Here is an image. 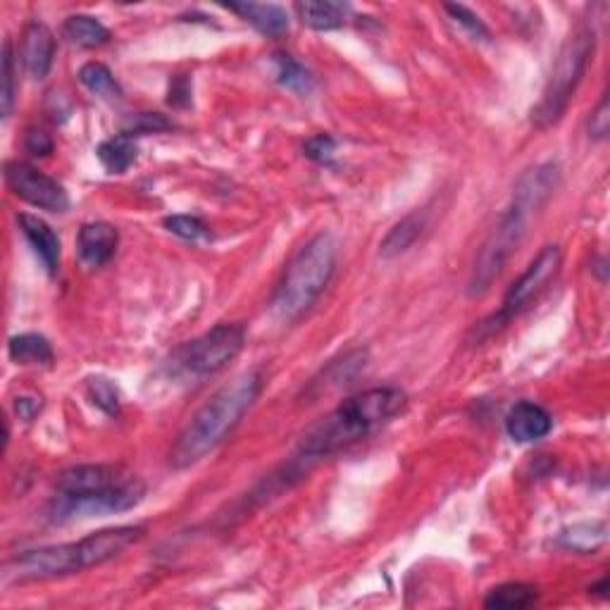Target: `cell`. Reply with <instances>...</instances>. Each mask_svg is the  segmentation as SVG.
Returning a JSON list of instances; mask_svg holds the SVG:
<instances>
[{
  "label": "cell",
  "mask_w": 610,
  "mask_h": 610,
  "mask_svg": "<svg viewBox=\"0 0 610 610\" xmlns=\"http://www.w3.org/2000/svg\"><path fill=\"white\" fill-rule=\"evenodd\" d=\"M558 182L560 167L556 163H541L518 179L508 208L503 210L494 229L479 248L468 282V296L477 298L487 294L491 284L499 279L510 255L518 251L522 239H525L532 217L549 203L553 191L558 189Z\"/></svg>",
  "instance_id": "6da1fadb"
},
{
  "label": "cell",
  "mask_w": 610,
  "mask_h": 610,
  "mask_svg": "<svg viewBox=\"0 0 610 610\" xmlns=\"http://www.w3.org/2000/svg\"><path fill=\"white\" fill-rule=\"evenodd\" d=\"M403 406H406V394L396 387H372L346 398L305 434L296 460L310 465L358 444L387 425L391 417L401 413Z\"/></svg>",
  "instance_id": "7a4b0ae2"
},
{
  "label": "cell",
  "mask_w": 610,
  "mask_h": 610,
  "mask_svg": "<svg viewBox=\"0 0 610 610\" xmlns=\"http://www.w3.org/2000/svg\"><path fill=\"white\" fill-rule=\"evenodd\" d=\"M263 384L265 375L258 367L241 372L232 382L224 384V387L191 417L189 425L182 429V434L174 441L170 451L172 468H191V465H196L198 460H203L208 453H213L215 448L239 427L244 415L251 410L253 403L258 401Z\"/></svg>",
  "instance_id": "3957f363"
},
{
  "label": "cell",
  "mask_w": 610,
  "mask_h": 610,
  "mask_svg": "<svg viewBox=\"0 0 610 610\" xmlns=\"http://www.w3.org/2000/svg\"><path fill=\"white\" fill-rule=\"evenodd\" d=\"M336 239L329 232L315 234L308 244L298 248L279 279L272 313L282 322H294L313 308L336 270Z\"/></svg>",
  "instance_id": "277c9868"
},
{
  "label": "cell",
  "mask_w": 610,
  "mask_h": 610,
  "mask_svg": "<svg viewBox=\"0 0 610 610\" xmlns=\"http://www.w3.org/2000/svg\"><path fill=\"white\" fill-rule=\"evenodd\" d=\"M594 43V31L587 27L577 29L575 34L568 36V41L560 48L556 65L551 70L549 84H546L544 93H541V101L532 110L534 127L549 129L565 115L572 93L580 86L584 70H587V62L591 53H594Z\"/></svg>",
  "instance_id": "5b68a950"
},
{
  "label": "cell",
  "mask_w": 610,
  "mask_h": 610,
  "mask_svg": "<svg viewBox=\"0 0 610 610\" xmlns=\"http://www.w3.org/2000/svg\"><path fill=\"white\" fill-rule=\"evenodd\" d=\"M560 263H563V253H560L558 246L541 248V253L532 260V263H529V267L522 272V277L518 279V282H513V286L506 291L499 313L491 317V320L482 322L479 329L487 334H494L496 329L508 325L515 315L522 313V310H525L527 305L532 303L534 298H537L541 291H544L546 286L553 282V279H556Z\"/></svg>",
  "instance_id": "8992f818"
},
{
  "label": "cell",
  "mask_w": 610,
  "mask_h": 610,
  "mask_svg": "<svg viewBox=\"0 0 610 610\" xmlns=\"http://www.w3.org/2000/svg\"><path fill=\"white\" fill-rule=\"evenodd\" d=\"M246 344V329L239 322H220L182 348L179 360L191 375L208 377L227 367Z\"/></svg>",
  "instance_id": "52a82bcc"
},
{
  "label": "cell",
  "mask_w": 610,
  "mask_h": 610,
  "mask_svg": "<svg viewBox=\"0 0 610 610\" xmlns=\"http://www.w3.org/2000/svg\"><path fill=\"white\" fill-rule=\"evenodd\" d=\"M146 487L139 477H132L129 482L120 484V487L103 491V494H89V496H58L51 508V515L55 520H72V518H91V515H110V513H124L139 506Z\"/></svg>",
  "instance_id": "ba28073f"
},
{
  "label": "cell",
  "mask_w": 610,
  "mask_h": 610,
  "mask_svg": "<svg viewBox=\"0 0 610 610\" xmlns=\"http://www.w3.org/2000/svg\"><path fill=\"white\" fill-rule=\"evenodd\" d=\"M10 577L15 580H51V577H65L72 572L84 570L82 553H79L77 541L70 544H55V546H41V549L22 551L5 565Z\"/></svg>",
  "instance_id": "9c48e42d"
},
{
  "label": "cell",
  "mask_w": 610,
  "mask_h": 610,
  "mask_svg": "<svg viewBox=\"0 0 610 610\" xmlns=\"http://www.w3.org/2000/svg\"><path fill=\"white\" fill-rule=\"evenodd\" d=\"M5 184L20 201L34 208L48 213H65L70 208V194L65 186L29 163H20V160L5 163Z\"/></svg>",
  "instance_id": "30bf717a"
},
{
  "label": "cell",
  "mask_w": 610,
  "mask_h": 610,
  "mask_svg": "<svg viewBox=\"0 0 610 610\" xmlns=\"http://www.w3.org/2000/svg\"><path fill=\"white\" fill-rule=\"evenodd\" d=\"M134 475L120 465H74V468L62 470L55 479V491L58 496H89L103 494L120 484L129 482Z\"/></svg>",
  "instance_id": "8fae6325"
},
{
  "label": "cell",
  "mask_w": 610,
  "mask_h": 610,
  "mask_svg": "<svg viewBox=\"0 0 610 610\" xmlns=\"http://www.w3.org/2000/svg\"><path fill=\"white\" fill-rule=\"evenodd\" d=\"M20 58L31 79H46L55 58V36L43 22H29L22 34Z\"/></svg>",
  "instance_id": "7c38bea8"
},
{
  "label": "cell",
  "mask_w": 610,
  "mask_h": 610,
  "mask_svg": "<svg viewBox=\"0 0 610 610\" xmlns=\"http://www.w3.org/2000/svg\"><path fill=\"white\" fill-rule=\"evenodd\" d=\"M553 429V417L549 410L537 406V403H515L506 415V432L508 437L518 444H534V441L549 437Z\"/></svg>",
  "instance_id": "4fadbf2b"
},
{
  "label": "cell",
  "mask_w": 610,
  "mask_h": 610,
  "mask_svg": "<svg viewBox=\"0 0 610 610\" xmlns=\"http://www.w3.org/2000/svg\"><path fill=\"white\" fill-rule=\"evenodd\" d=\"M120 234L108 222H89L77 234V255L84 267H103L117 251Z\"/></svg>",
  "instance_id": "5bb4252c"
},
{
  "label": "cell",
  "mask_w": 610,
  "mask_h": 610,
  "mask_svg": "<svg viewBox=\"0 0 610 610\" xmlns=\"http://www.w3.org/2000/svg\"><path fill=\"white\" fill-rule=\"evenodd\" d=\"M17 227L27 239V244L34 248V253L39 255V260L46 267L48 275H55L60 270V236L55 234V229L48 222H43L41 217L22 213L17 215Z\"/></svg>",
  "instance_id": "9a60e30c"
},
{
  "label": "cell",
  "mask_w": 610,
  "mask_h": 610,
  "mask_svg": "<svg viewBox=\"0 0 610 610\" xmlns=\"http://www.w3.org/2000/svg\"><path fill=\"white\" fill-rule=\"evenodd\" d=\"M227 10L236 12L241 20H246L251 27H255L263 36L270 39H279L289 31V12L282 5L275 3H227Z\"/></svg>",
  "instance_id": "2e32d148"
},
{
  "label": "cell",
  "mask_w": 610,
  "mask_h": 610,
  "mask_svg": "<svg viewBox=\"0 0 610 610\" xmlns=\"http://www.w3.org/2000/svg\"><path fill=\"white\" fill-rule=\"evenodd\" d=\"M296 15L308 29L332 31L344 27L351 15V5L334 0H301L296 3Z\"/></svg>",
  "instance_id": "e0dca14e"
},
{
  "label": "cell",
  "mask_w": 610,
  "mask_h": 610,
  "mask_svg": "<svg viewBox=\"0 0 610 610\" xmlns=\"http://www.w3.org/2000/svg\"><path fill=\"white\" fill-rule=\"evenodd\" d=\"M62 39L79 48H101L110 41V31L91 15H72L62 24Z\"/></svg>",
  "instance_id": "ac0fdd59"
},
{
  "label": "cell",
  "mask_w": 610,
  "mask_h": 610,
  "mask_svg": "<svg viewBox=\"0 0 610 610\" xmlns=\"http://www.w3.org/2000/svg\"><path fill=\"white\" fill-rule=\"evenodd\" d=\"M8 356L17 365H51L53 346L41 334H17L8 341Z\"/></svg>",
  "instance_id": "d6986e66"
},
{
  "label": "cell",
  "mask_w": 610,
  "mask_h": 610,
  "mask_svg": "<svg viewBox=\"0 0 610 610\" xmlns=\"http://www.w3.org/2000/svg\"><path fill=\"white\" fill-rule=\"evenodd\" d=\"M422 229H425V213H410L401 222H396L389 229V234L384 236L382 244H379L382 258H396V255L406 253L420 239Z\"/></svg>",
  "instance_id": "ffe728a7"
},
{
  "label": "cell",
  "mask_w": 610,
  "mask_h": 610,
  "mask_svg": "<svg viewBox=\"0 0 610 610\" xmlns=\"http://www.w3.org/2000/svg\"><path fill=\"white\" fill-rule=\"evenodd\" d=\"M96 155L110 174H124L136 163V158H139V146H136L132 136L115 134L112 139L103 141L101 146H98Z\"/></svg>",
  "instance_id": "44dd1931"
},
{
  "label": "cell",
  "mask_w": 610,
  "mask_h": 610,
  "mask_svg": "<svg viewBox=\"0 0 610 610\" xmlns=\"http://www.w3.org/2000/svg\"><path fill=\"white\" fill-rule=\"evenodd\" d=\"M79 84L96 98H101V101L120 103L124 98L120 82L112 77V72L103 62H86L82 70H79Z\"/></svg>",
  "instance_id": "7402d4cb"
},
{
  "label": "cell",
  "mask_w": 610,
  "mask_h": 610,
  "mask_svg": "<svg viewBox=\"0 0 610 610\" xmlns=\"http://www.w3.org/2000/svg\"><path fill=\"white\" fill-rule=\"evenodd\" d=\"M608 539V525L603 520L596 522H580V525H572L560 532V546L565 549L577 551V553H591L601 549Z\"/></svg>",
  "instance_id": "603a6c76"
},
{
  "label": "cell",
  "mask_w": 610,
  "mask_h": 610,
  "mask_svg": "<svg viewBox=\"0 0 610 610\" xmlns=\"http://www.w3.org/2000/svg\"><path fill=\"white\" fill-rule=\"evenodd\" d=\"M367 358L370 356H367L365 348L348 351L344 358L332 360V365H329L327 370H322V375L315 379L313 387L336 389V387H341V384H348L367 365Z\"/></svg>",
  "instance_id": "cb8c5ba5"
},
{
  "label": "cell",
  "mask_w": 610,
  "mask_h": 610,
  "mask_svg": "<svg viewBox=\"0 0 610 610\" xmlns=\"http://www.w3.org/2000/svg\"><path fill=\"white\" fill-rule=\"evenodd\" d=\"M537 601V589L532 584L522 582H508L501 587L491 589L489 596L484 599V608L491 610H525Z\"/></svg>",
  "instance_id": "d4e9b609"
},
{
  "label": "cell",
  "mask_w": 610,
  "mask_h": 610,
  "mask_svg": "<svg viewBox=\"0 0 610 610\" xmlns=\"http://www.w3.org/2000/svg\"><path fill=\"white\" fill-rule=\"evenodd\" d=\"M275 67H277V84L284 89L298 93V96H310L315 91V77L308 67L291 58L286 53H275Z\"/></svg>",
  "instance_id": "484cf974"
},
{
  "label": "cell",
  "mask_w": 610,
  "mask_h": 610,
  "mask_svg": "<svg viewBox=\"0 0 610 610\" xmlns=\"http://www.w3.org/2000/svg\"><path fill=\"white\" fill-rule=\"evenodd\" d=\"M172 127V120H167L163 112H136V115H129L127 120L122 122L120 134H127L134 139V136L170 132Z\"/></svg>",
  "instance_id": "4316f807"
},
{
  "label": "cell",
  "mask_w": 610,
  "mask_h": 610,
  "mask_svg": "<svg viewBox=\"0 0 610 610\" xmlns=\"http://www.w3.org/2000/svg\"><path fill=\"white\" fill-rule=\"evenodd\" d=\"M86 394L93 401V406H98L103 413L117 415L120 413V394L117 387L105 377H91L86 379Z\"/></svg>",
  "instance_id": "83f0119b"
},
{
  "label": "cell",
  "mask_w": 610,
  "mask_h": 610,
  "mask_svg": "<svg viewBox=\"0 0 610 610\" xmlns=\"http://www.w3.org/2000/svg\"><path fill=\"white\" fill-rule=\"evenodd\" d=\"M12 105H15V51L8 39L3 46V91H0V112L3 120H8Z\"/></svg>",
  "instance_id": "f1b7e54d"
},
{
  "label": "cell",
  "mask_w": 610,
  "mask_h": 610,
  "mask_svg": "<svg viewBox=\"0 0 610 610\" xmlns=\"http://www.w3.org/2000/svg\"><path fill=\"white\" fill-rule=\"evenodd\" d=\"M165 229L174 236L184 241H198L203 236H208V227L203 220H198L194 215H170L165 217Z\"/></svg>",
  "instance_id": "f546056e"
},
{
  "label": "cell",
  "mask_w": 610,
  "mask_h": 610,
  "mask_svg": "<svg viewBox=\"0 0 610 610\" xmlns=\"http://www.w3.org/2000/svg\"><path fill=\"white\" fill-rule=\"evenodd\" d=\"M334 153H336V141L329 134H315L303 143V155L313 160V163L329 165L332 163Z\"/></svg>",
  "instance_id": "4dcf8cb0"
},
{
  "label": "cell",
  "mask_w": 610,
  "mask_h": 610,
  "mask_svg": "<svg viewBox=\"0 0 610 610\" xmlns=\"http://www.w3.org/2000/svg\"><path fill=\"white\" fill-rule=\"evenodd\" d=\"M444 10L460 24V27L468 29L470 36H477V39H487V36H489V31H487V27H484V22L479 20L475 12L465 8V5H446Z\"/></svg>",
  "instance_id": "1f68e13d"
},
{
  "label": "cell",
  "mask_w": 610,
  "mask_h": 610,
  "mask_svg": "<svg viewBox=\"0 0 610 610\" xmlns=\"http://www.w3.org/2000/svg\"><path fill=\"white\" fill-rule=\"evenodd\" d=\"M24 151L34 158H48L53 153V139L43 129L29 127L24 134Z\"/></svg>",
  "instance_id": "d6a6232c"
},
{
  "label": "cell",
  "mask_w": 610,
  "mask_h": 610,
  "mask_svg": "<svg viewBox=\"0 0 610 610\" xmlns=\"http://www.w3.org/2000/svg\"><path fill=\"white\" fill-rule=\"evenodd\" d=\"M610 129V112H608V98L603 96L601 103L596 105V110L589 117V136L591 139H606Z\"/></svg>",
  "instance_id": "836d02e7"
},
{
  "label": "cell",
  "mask_w": 610,
  "mask_h": 610,
  "mask_svg": "<svg viewBox=\"0 0 610 610\" xmlns=\"http://www.w3.org/2000/svg\"><path fill=\"white\" fill-rule=\"evenodd\" d=\"M167 103L174 108H186L191 103V79L179 74L170 82V93H167Z\"/></svg>",
  "instance_id": "e575fe53"
},
{
  "label": "cell",
  "mask_w": 610,
  "mask_h": 610,
  "mask_svg": "<svg viewBox=\"0 0 610 610\" xmlns=\"http://www.w3.org/2000/svg\"><path fill=\"white\" fill-rule=\"evenodd\" d=\"M41 408H43L41 398H36V396H17L15 398V413L24 422L34 420V417L41 413Z\"/></svg>",
  "instance_id": "d590c367"
}]
</instances>
